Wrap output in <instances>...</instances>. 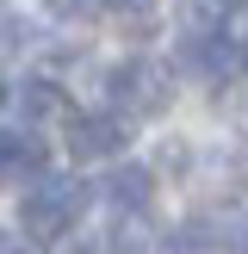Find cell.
<instances>
[{"label":"cell","instance_id":"obj_2","mask_svg":"<svg viewBox=\"0 0 248 254\" xmlns=\"http://www.w3.org/2000/svg\"><path fill=\"white\" fill-rule=\"evenodd\" d=\"M106 93H112V106H118L124 118H155L174 99V74L161 68V62H149V56H130V62H118V68L106 74Z\"/></svg>","mask_w":248,"mask_h":254},{"label":"cell","instance_id":"obj_10","mask_svg":"<svg viewBox=\"0 0 248 254\" xmlns=\"http://www.w3.org/2000/svg\"><path fill=\"white\" fill-rule=\"evenodd\" d=\"M12 44H19V19H12V12L6 6H0V56H6V50Z\"/></svg>","mask_w":248,"mask_h":254},{"label":"cell","instance_id":"obj_13","mask_svg":"<svg viewBox=\"0 0 248 254\" xmlns=\"http://www.w3.org/2000/svg\"><path fill=\"white\" fill-rule=\"evenodd\" d=\"M68 254H99V248H93V242H74V248H68Z\"/></svg>","mask_w":248,"mask_h":254},{"label":"cell","instance_id":"obj_3","mask_svg":"<svg viewBox=\"0 0 248 254\" xmlns=\"http://www.w3.org/2000/svg\"><path fill=\"white\" fill-rule=\"evenodd\" d=\"M130 143V118L124 112H74L68 118V155L74 161H112Z\"/></svg>","mask_w":248,"mask_h":254},{"label":"cell","instance_id":"obj_11","mask_svg":"<svg viewBox=\"0 0 248 254\" xmlns=\"http://www.w3.org/2000/svg\"><path fill=\"white\" fill-rule=\"evenodd\" d=\"M236 254H248V217H242V230H236Z\"/></svg>","mask_w":248,"mask_h":254},{"label":"cell","instance_id":"obj_8","mask_svg":"<svg viewBox=\"0 0 248 254\" xmlns=\"http://www.w3.org/2000/svg\"><path fill=\"white\" fill-rule=\"evenodd\" d=\"M99 6H112L118 19H130V25H149V19H155V0H99Z\"/></svg>","mask_w":248,"mask_h":254},{"label":"cell","instance_id":"obj_5","mask_svg":"<svg viewBox=\"0 0 248 254\" xmlns=\"http://www.w3.org/2000/svg\"><path fill=\"white\" fill-rule=\"evenodd\" d=\"M44 161H50V149L37 143V136H25V130H6V136H0V174H25V180H37Z\"/></svg>","mask_w":248,"mask_h":254},{"label":"cell","instance_id":"obj_4","mask_svg":"<svg viewBox=\"0 0 248 254\" xmlns=\"http://www.w3.org/2000/svg\"><path fill=\"white\" fill-rule=\"evenodd\" d=\"M106 198L118 211H149V198H155V174H149L143 161H124V168L106 174Z\"/></svg>","mask_w":248,"mask_h":254},{"label":"cell","instance_id":"obj_7","mask_svg":"<svg viewBox=\"0 0 248 254\" xmlns=\"http://www.w3.org/2000/svg\"><path fill=\"white\" fill-rule=\"evenodd\" d=\"M12 106H19L25 118H56L62 93H56V81H19V87H12Z\"/></svg>","mask_w":248,"mask_h":254},{"label":"cell","instance_id":"obj_9","mask_svg":"<svg viewBox=\"0 0 248 254\" xmlns=\"http://www.w3.org/2000/svg\"><path fill=\"white\" fill-rule=\"evenodd\" d=\"M50 12L56 19H87V12H99V0H50Z\"/></svg>","mask_w":248,"mask_h":254},{"label":"cell","instance_id":"obj_1","mask_svg":"<svg viewBox=\"0 0 248 254\" xmlns=\"http://www.w3.org/2000/svg\"><path fill=\"white\" fill-rule=\"evenodd\" d=\"M87 198H93V186L87 180H68V174H56V180H44L37 174V186L19 198V230L31 236V242H50V236H68V223L87 211Z\"/></svg>","mask_w":248,"mask_h":254},{"label":"cell","instance_id":"obj_14","mask_svg":"<svg viewBox=\"0 0 248 254\" xmlns=\"http://www.w3.org/2000/svg\"><path fill=\"white\" fill-rule=\"evenodd\" d=\"M242 62H248V44H242Z\"/></svg>","mask_w":248,"mask_h":254},{"label":"cell","instance_id":"obj_6","mask_svg":"<svg viewBox=\"0 0 248 254\" xmlns=\"http://www.w3.org/2000/svg\"><path fill=\"white\" fill-rule=\"evenodd\" d=\"M112 254H155L149 211H118V223H112Z\"/></svg>","mask_w":248,"mask_h":254},{"label":"cell","instance_id":"obj_12","mask_svg":"<svg viewBox=\"0 0 248 254\" xmlns=\"http://www.w3.org/2000/svg\"><path fill=\"white\" fill-rule=\"evenodd\" d=\"M0 254H31V248H19V242H0Z\"/></svg>","mask_w":248,"mask_h":254}]
</instances>
